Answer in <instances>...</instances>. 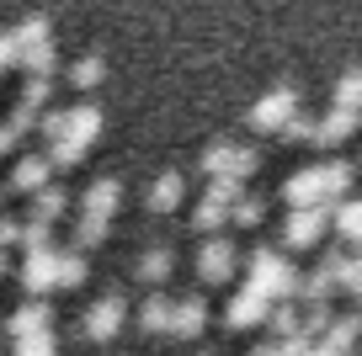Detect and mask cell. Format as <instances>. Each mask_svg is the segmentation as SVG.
<instances>
[{
    "mask_svg": "<svg viewBox=\"0 0 362 356\" xmlns=\"http://www.w3.org/2000/svg\"><path fill=\"white\" fill-rule=\"evenodd\" d=\"M224 223H229V208H224V202L203 197V202L192 208V229H197V234H218Z\"/></svg>",
    "mask_w": 362,
    "mask_h": 356,
    "instance_id": "d6986e66",
    "label": "cell"
},
{
    "mask_svg": "<svg viewBox=\"0 0 362 356\" xmlns=\"http://www.w3.org/2000/svg\"><path fill=\"white\" fill-rule=\"evenodd\" d=\"M16 356H54V335H27V340H16Z\"/></svg>",
    "mask_w": 362,
    "mask_h": 356,
    "instance_id": "f1b7e54d",
    "label": "cell"
},
{
    "mask_svg": "<svg viewBox=\"0 0 362 356\" xmlns=\"http://www.w3.org/2000/svg\"><path fill=\"white\" fill-rule=\"evenodd\" d=\"M16 64L27 75H54V32H48L43 16H27L16 27Z\"/></svg>",
    "mask_w": 362,
    "mask_h": 356,
    "instance_id": "3957f363",
    "label": "cell"
},
{
    "mask_svg": "<svg viewBox=\"0 0 362 356\" xmlns=\"http://www.w3.org/2000/svg\"><path fill=\"white\" fill-rule=\"evenodd\" d=\"M346 356H362V351H346Z\"/></svg>",
    "mask_w": 362,
    "mask_h": 356,
    "instance_id": "d6a6232c",
    "label": "cell"
},
{
    "mask_svg": "<svg viewBox=\"0 0 362 356\" xmlns=\"http://www.w3.org/2000/svg\"><path fill=\"white\" fill-rule=\"evenodd\" d=\"M107 239V218H90V213H80L75 218V245L80 250H96Z\"/></svg>",
    "mask_w": 362,
    "mask_h": 356,
    "instance_id": "cb8c5ba5",
    "label": "cell"
},
{
    "mask_svg": "<svg viewBox=\"0 0 362 356\" xmlns=\"http://www.w3.org/2000/svg\"><path fill=\"white\" fill-rule=\"evenodd\" d=\"M48 319H54V303H22V309L11 314V319H6V335H11V340H27V335H43L48 330Z\"/></svg>",
    "mask_w": 362,
    "mask_h": 356,
    "instance_id": "7c38bea8",
    "label": "cell"
},
{
    "mask_svg": "<svg viewBox=\"0 0 362 356\" xmlns=\"http://www.w3.org/2000/svg\"><path fill=\"white\" fill-rule=\"evenodd\" d=\"M0 277H6V250H0Z\"/></svg>",
    "mask_w": 362,
    "mask_h": 356,
    "instance_id": "1f68e13d",
    "label": "cell"
},
{
    "mask_svg": "<svg viewBox=\"0 0 362 356\" xmlns=\"http://www.w3.org/2000/svg\"><path fill=\"white\" fill-rule=\"evenodd\" d=\"M16 64V32H0V69Z\"/></svg>",
    "mask_w": 362,
    "mask_h": 356,
    "instance_id": "f546056e",
    "label": "cell"
},
{
    "mask_svg": "<svg viewBox=\"0 0 362 356\" xmlns=\"http://www.w3.org/2000/svg\"><path fill=\"white\" fill-rule=\"evenodd\" d=\"M203 170H208V176L245 181V176H256V170H261V155H256V149H240V144H208L203 149Z\"/></svg>",
    "mask_w": 362,
    "mask_h": 356,
    "instance_id": "5b68a950",
    "label": "cell"
},
{
    "mask_svg": "<svg viewBox=\"0 0 362 356\" xmlns=\"http://www.w3.org/2000/svg\"><path fill=\"white\" fill-rule=\"evenodd\" d=\"M261 218H267V197H256V191H250V197H240L235 208H229V223H240V229H256Z\"/></svg>",
    "mask_w": 362,
    "mask_h": 356,
    "instance_id": "7402d4cb",
    "label": "cell"
},
{
    "mask_svg": "<svg viewBox=\"0 0 362 356\" xmlns=\"http://www.w3.org/2000/svg\"><path fill=\"white\" fill-rule=\"evenodd\" d=\"M170 245L165 250H144V256H139V282H149V287H160V282H170Z\"/></svg>",
    "mask_w": 362,
    "mask_h": 356,
    "instance_id": "ac0fdd59",
    "label": "cell"
},
{
    "mask_svg": "<svg viewBox=\"0 0 362 356\" xmlns=\"http://www.w3.org/2000/svg\"><path fill=\"white\" fill-rule=\"evenodd\" d=\"M250 356H283V340H272V345H256Z\"/></svg>",
    "mask_w": 362,
    "mask_h": 356,
    "instance_id": "4dcf8cb0",
    "label": "cell"
},
{
    "mask_svg": "<svg viewBox=\"0 0 362 356\" xmlns=\"http://www.w3.org/2000/svg\"><path fill=\"white\" fill-rule=\"evenodd\" d=\"M86 282V261H80V245L75 250H59V287H80Z\"/></svg>",
    "mask_w": 362,
    "mask_h": 356,
    "instance_id": "d4e9b609",
    "label": "cell"
},
{
    "mask_svg": "<svg viewBox=\"0 0 362 356\" xmlns=\"http://www.w3.org/2000/svg\"><path fill=\"white\" fill-rule=\"evenodd\" d=\"M336 287H341V282H336V271H330V261H325V266L304 282V292H298V298H304V303H330V292H336Z\"/></svg>",
    "mask_w": 362,
    "mask_h": 356,
    "instance_id": "ffe728a7",
    "label": "cell"
},
{
    "mask_svg": "<svg viewBox=\"0 0 362 356\" xmlns=\"http://www.w3.org/2000/svg\"><path fill=\"white\" fill-rule=\"evenodd\" d=\"M336 107H357L362 112V69H346L336 80Z\"/></svg>",
    "mask_w": 362,
    "mask_h": 356,
    "instance_id": "484cf974",
    "label": "cell"
},
{
    "mask_svg": "<svg viewBox=\"0 0 362 356\" xmlns=\"http://www.w3.org/2000/svg\"><path fill=\"white\" fill-rule=\"evenodd\" d=\"M203 324H208V303H203V298H176V314H170V335L192 340Z\"/></svg>",
    "mask_w": 362,
    "mask_h": 356,
    "instance_id": "9a60e30c",
    "label": "cell"
},
{
    "mask_svg": "<svg viewBox=\"0 0 362 356\" xmlns=\"http://www.w3.org/2000/svg\"><path fill=\"white\" fill-rule=\"evenodd\" d=\"M272 309H277V298H272V292H261L256 282H250V287H240L235 303L224 309V324H229V330H250V324H267Z\"/></svg>",
    "mask_w": 362,
    "mask_h": 356,
    "instance_id": "52a82bcc",
    "label": "cell"
},
{
    "mask_svg": "<svg viewBox=\"0 0 362 356\" xmlns=\"http://www.w3.org/2000/svg\"><path fill=\"white\" fill-rule=\"evenodd\" d=\"M336 234L351 239V245H362V202H341L336 208Z\"/></svg>",
    "mask_w": 362,
    "mask_h": 356,
    "instance_id": "603a6c76",
    "label": "cell"
},
{
    "mask_svg": "<svg viewBox=\"0 0 362 356\" xmlns=\"http://www.w3.org/2000/svg\"><path fill=\"white\" fill-rule=\"evenodd\" d=\"M48 181H54V160L48 155H27V160H16V170H11V191H43Z\"/></svg>",
    "mask_w": 362,
    "mask_h": 356,
    "instance_id": "4fadbf2b",
    "label": "cell"
},
{
    "mask_svg": "<svg viewBox=\"0 0 362 356\" xmlns=\"http://www.w3.org/2000/svg\"><path fill=\"white\" fill-rule=\"evenodd\" d=\"M64 186H43V191H37V202H33V213H37V218H54V213H64Z\"/></svg>",
    "mask_w": 362,
    "mask_h": 356,
    "instance_id": "4316f807",
    "label": "cell"
},
{
    "mask_svg": "<svg viewBox=\"0 0 362 356\" xmlns=\"http://www.w3.org/2000/svg\"><path fill=\"white\" fill-rule=\"evenodd\" d=\"M123 298H112V292H107L102 303H90V314H86V335L90 340H112L117 330H123Z\"/></svg>",
    "mask_w": 362,
    "mask_h": 356,
    "instance_id": "8fae6325",
    "label": "cell"
},
{
    "mask_svg": "<svg viewBox=\"0 0 362 356\" xmlns=\"http://www.w3.org/2000/svg\"><path fill=\"white\" fill-rule=\"evenodd\" d=\"M22 282L33 292H54L59 287V250H27V266H22Z\"/></svg>",
    "mask_w": 362,
    "mask_h": 356,
    "instance_id": "30bf717a",
    "label": "cell"
},
{
    "mask_svg": "<svg viewBox=\"0 0 362 356\" xmlns=\"http://www.w3.org/2000/svg\"><path fill=\"white\" fill-rule=\"evenodd\" d=\"M357 128H362V112L357 107H330L325 117L315 123V144L320 149H336V144H346Z\"/></svg>",
    "mask_w": 362,
    "mask_h": 356,
    "instance_id": "9c48e42d",
    "label": "cell"
},
{
    "mask_svg": "<svg viewBox=\"0 0 362 356\" xmlns=\"http://www.w3.org/2000/svg\"><path fill=\"white\" fill-rule=\"evenodd\" d=\"M351 176H357V170H351L346 160L309 165V170H298V176L283 186V197H288V208H336V197L351 191Z\"/></svg>",
    "mask_w": 362,
    "mask_h": 356,
    "instance_id": "6da1fadb",
    "label": "cell"
},
{
    "mask_svg": "<svg viewBox=\"0 0 362 356\" xmlns=\"http://www.w3.org/2000/svg\"><path fill=\"white\" fill-rule=\"evenodd\" d=\"M293 117H298V90L293 85H277L267 101L250 107V123H256L261 134H277V138H283V128L293 123Z\"/></svg>",
    "mask_w": 362,
    "mask_h": 356,
    "instance_id": "277c9868",
    "label": "cell"
},
{
    "mask_svg": "<svg viewBox=\"0 0 362 356\" xmlns=\"http://www.w3.org/2000/svg\"><path fill=\"white\" fill-rule=\"evenodd\" d=\"M336 223V208H293L288 213V223H283V239L293 250H309V245H320V234Z\"/></svg>",
    "mask_w": 362,
    "mask_h": 356,
    "instance_id": "8992f818",
    "label": "cell"
},
{
    "mask_svg": "<svg viewBox=\"0 0 362 356\" xmlns=\"http://www.w3.org/2000/svg\"><path fill=\"white\" fill-rule=\"evenodd\" d=\"M181 191H187V186H181V176H176V170H165V176H155V186H149V213H155V218H160V213H176L181 208Z\"/></svg>",
    "mask_w": 362,
    "mask_h": 356,
    "instance_id": "2e32d148",
    "label": "cell"
},
{
    "mask_svg": "<svg viewBox=\"0 0 362 356\" xmlns=\"http://www.w3.org/2000/svg\"><path fill=\"white\" fill-rule=\"evenodd\" d=\"M235 245H229V239H208L203 250H197V277L208 282V287H218V282H229L235 277Z\"/></svg>",
    "mask_w": 362,
    "mask_h": 356,
    "instance_id": "ba28073f",
    "label": "cell"
},
{
    "mask_svg": "<svg viewBox=\"0 0 362 356\" xmlns=\"http://www.w3.org/2000/svg\"><path fill=\"white\" fill-rule=\"evenodd\" d=\"M208 197H214V202H224V208H235V202L245 197V186H240L235 176H214V186H208Z\"/></svg>",
    "mask_w": 362,
    "mask_h": 356,
    "instance_id": "83f0119b",
    "label": "cell"
},
{
    "mask_svg": "<svg viewBox=\"0 0 362 356\" xmlns=\"http://www.w3.org/2000/svg\"><path fill=\"white\" fill-rule=\"evenodd\" d=\"M102 75H107V64H102L96 54H90V59H75V64H69V85H75V90L102 85Z\"/></svg>",
    "mask_w": 362,
    "mask_h": 356,
    "instance_id": "44dd1931",
    "label": "cell"
},
{
    "mask_svg": "<svg viewBox=\"0 0 362 356\" xmlns=\"http://www.w3.org/2000/svg\"><path fill=\"white\" fill-rule=\"evenodd\" d=\"M170 314H176V303H170L165 292H149V298H144V309H139V324H144L149 335H160V330L170 335Z\"/></svg>",
    "mask_w": 362,
    "mask_h": 356,
    "instance_id": "e0dca14e",
    "label": "cell"
},
{
    "mask_svg": "<svg viewBox=\"0 0 362 356\" xmlns=\"http://www.w3.org/2000/svg\"><path fill=\"white\" fill-rule=\"evenodd\" d=\"M117 202H123V181H117V176H102L96 186H86V197H80V213H90V218H112Z\"/></svg>",
    "mask_w": 362,
    "mask_h": 356,
    "instance_id": "5bb4252c",
    "label": "cell"
},
{
    "mask_svg": "<svg viewBox=\"0 0 362 356\" xmlns=\"http://www.w3.org/2000/svg\"><path fill=\"white\" fill-rule=\"evenodd\" d=\"M250 282H256L261 292H272L277 303H288V298L304 292V277H298L293 261H283L277 250H256V256H250Z\"/></svg>",
    "mask_w": 362,
    "mask_h": 356,
    "instance_id": "7a4b0ae2",
    "label": "cell"
}]
</instances>
